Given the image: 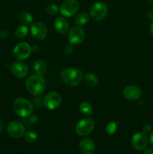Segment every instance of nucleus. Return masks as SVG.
<instances>
[{"instance_id": "f257e3e1", "label": "nucleus", "mask_w": 153, "mask_h": 154, "mask_svg": "<svg viewBox=\"0 0 153 154\" xmlns=\"http://www.w3.org/2000/svg\"><path fill=\"white\" fill-rule=\"evenodd\" d=\"M26 89L31 94L34 96H39L44 92L46 89V81L41 75H32L27 79Z\"/></svg>"}, {"instance_id": "f03ea898", "label": "nucleus", "mask_w": 153, "mask_h": 154, "mask_svg": "<svg viewBox=\"0 0 153 154\" xmlns=\"http://www.w3.org/2000/svg\"><path fill=\"white\" fill-rule=\"evenodd\" d=\"M62 81L67 85L70 87H76L79 85L83 78V74L80 69L74 68H68L61 72Z\"/></svg>"}, {"instance_id": "7ed1b4c3", "label": "nucleus", "mask_w": 153, "mask_h": 154, "mask_svg": "<svg viewBox=\"0 0 153 154\" xmlns=\"http://www.w3.org/2000/svg\"><path fill=\"white\" fill-rule=\"evenodd\" d=\"M14 111L21 117H26L33 112V105L31 102L24 98H18L14 102Z\"/></svg>"}, {"instance_id": "20e7f679", "label": "nucleus", "mask_w": 153, "mask_h": 154, "mask_svg": "<svg viewBox=\"0 0 153 154\" xmlns=\"http://www.w3.org/2000/svg\"><path fill=\"white\" fill-rule=\"evenodd\" d=\"M94 128V120L92 118H84L80 120L76 125V134L80 136H86L92 133Z\"/></svg>"}, {"instance_id": "39448f33", "label": "nucleus", "mask_w": 153, "mask_h": 154, "mask_svg": "<svg viewBox=\"0 0 153 154\" xmlns=\"http://www.w3.org/2000/svg\"><path fill=\"white\" fill-rule=\"evenodd\" d=\"M108 13V8L105 3L98 2L92 5L90 8V17L95 20L104 19Z\"/></svg>"}, {"instance_id": "423d86ee", "label": "nucleus", "mask_w": 153, "mask_h": 154, "mask_svg": "<svg viewBox=\"0 0 153 154\" xmlns=\"http://www.w3.org/2000/svg\"><path fill=\"white\" fill-rule=\"evenodd\" d=\"M79 9V4L76 0H65L60 7L62 15L66 17H70L76 14Z\"/></svg>"}, {"instance_id": "0eeeda50", "label": "nucleus", "mask_w": 153, "mask_h": 154, "mask_svg": "<svg viewBox=\"0 0 153 154\" xmlns=\"http://www.w3.org/2000/svg\"><path fill=\"white\" fill-rule=\"evenodd\" d=\"M31 35L34 39L38 41H42L46 38L47 34L46 26L42 22L32 23L30 26Z\"/></svg>"}, {"instance_id": "6e6552de", "label": "nucleus", "mask_w": 153, "mask_h": 154, "mask_svg": "<svg viewBox=\"0 0 153 154\" xmlns=\"http://www.w3.org/2000/svg\"><path fill=\"white\" fill-rule=\"evenodd\" d=\"M32 52V48L28 43L22 42L15 46L13 50V54L16 59L23 60L28 58Z\"/></svg>"}, {"instance_id": "1a4fd4ad", "label": "nucleus", "mask_w": 153, "mask_h": 154, "mask_svg": "<svg viewBox=\"0 0 153 154\" xmlns=\"http://www.w3.org/2000/svg\"><path fill=\"white\" fill-rule=\"evenodd\" d=\"M62 102V97L57 92H50L44 98V106L49 110H55L59 107Z\"/></svg>"}, {"instance_id": "9d476101", "label": "nucleus", "mask_w": 153, "mask_h": 154, "mask_svg": "<svg viewBox=\"0 0 153 154\" xmlns=\"http://www.w3.org/2000/svg\"><path fill=\"white\" fill-rule=\"evenodd\" d=\"M8 133L14 138H20L26 133L25 127L22 123L16 120L11 121L7 128Z\"/></svg>"}, {"instance_id": "9b49d317", "label": "nucleus", "mask_w": 153, "mask_h": 154, "mask_svg": "<svg viewBox=\"0 0 153 154\" xmlns=\"http://www.w3.org/2000/svg\"><path fill=\"white\" fill-rule=\"evenodd\" d=\"M85 39V32L80 26H74L68 32V40L71 45H79Z\"/></svg>"}, {"instance_id": "f8f14e48", "label": "nucleus", "mask_w": 153, "mask_h": 154, "mask_svg": "<svg viewBox=\"0 0 153 154\" xmlns=\"http://www.w3.org/2000/svg\"><path fill=\"white\" fill-rule=\"evenodd\" d=\"M131 144L134 148L138 151H142L146 147L148 144V138L145 132H139L133 135Z\"/></svg>"}, {"instance_id": "ddd939ff", "label": "nucleus", "mask_w": 153, "mask_h": 154, "mask_svg": "<svg viewBox=\"0 0 153 154\" xmlns=\"http://www.w3.org/2000/svg\"><path fill=\"white\" fill-rule=\"evenodd\" d=\"M10 71L14 76L16 77V78L21 79V78H25L28 74V67L23 62H15L12 64Z\"/></svg>"}, {"instance_id": "4468645a", "label": "nucleus", "mask_w": 153, "mask_h": 154, "mask_svg": "<svg viewBox=\"0 0 153 154\" xmlns=\"http://www.w3.org/2000/svg\"><path fill=\"white\" fill-rule=\"evenodd\" d=\"M123 96L130 101L138 100L142 96V91L136 86H127L123 90Z\"/></svg>"}, {"instance_id": "2eb2a0df", "label": "nucleus", "mask_w": 153, "mask_h": 154, "mask_svg": "<svg viewBox=\"0 0 153 154\" xmlns=\"http://www.w3.org/2000/svg\"><path fill=\"white\" fill-rule=\"evenodd\" d=\"M79 149L82 154H92L95 150V144L90 138H82L79 143Z\"/></svg>"}, {"instance_id": "dca6fc26", "label": "nucleus", "mask_w": 153, "mask_h": 154, "mask_svg": "<svg viewBox=\"0 0 153 154\" xmlns=\"http://www.w3.org/2000/svg\"><path fill=\"white\" fill-rule=\"evenodd\" d=\"M53 26L56 31L61 35H64L65 33H67L69 29L68 22L67 21V20L63 17H57L54 20Z\"/></svg>"}, {"instance_id": "f3484780", "label": "nucleus", "mask_w": 153, "mask_h": 154, "mask_svg": "<svg viewBox=\"0 0 153 154\" xmlns=\"http://www.w3.org/2000/svg\"><path fill=\"white\" fill-rule=\"evenodd\" d=\"M84 81H85L86 84L88 87H94L95 86L98 85V78L97 77V75H95L94 74L91 73V72H87L85 75H84Z\"/></svg>"}, {"instance_id": "a211bd4d", "label": "nucleus", "mask_w": 153, "mask_h": 154, "mask_svg": "<svg viewBox=\"0 0 153 154\" xmlns=\"http://www.w3.org/2000/svg\"><path fill=\"white\" fill-rule=\"evenodd\" d=\"M47 66L45 61L42 60H38L34 63V69L35 71L36 74L38 75H43L46 71Z\"/></svg>"}, {"instance_id": "6ab92c4d", "label": "nucleus", "mask_w": 153, "mask_h": 154, "mask_svg": "<svg viewBox=\"0 0 153 154\" xmlns=\"http://www.w3.org/2000/svg\"><path fill=\"white\" fill-rule=\"evenodd\" d=\"M80 111L81 114L86 116H91L93 114V109L92 105L88 102H82L80 105Z\"/></svg>"}, {"instance_id": "aec40b11", "label": "nucleus", "mask_w": 153, "mask_h": 154, "mask_svg": "<svg viewBox=\"0 0 153 154\" xmlns=\"http://www.w3.org/2000/svg\"><path fill=\"white\" fill-rule=\"evenodd\" d=\"M89 20V15L87 13H80L75 17V23L79 26H83L86 24Z\"/></svg>"}, {"instance_id": "412c9836", "label": "nucleus", "mask_w": 153, "mask_h": 154, "mask_svg": "<svg viewBox=\"0 0 153 154\" xmlns=\"http://www.w3.org/2000/svg\"><path fill=\"white\" fill-rule=\"evenodd\" d=\"M28 29L26 26L21 25L18 26L15 30V36L17 38H23L28 34Z\"/></svg>"}, {"instance_id": "4be33fe9", "label": "nucleus", "mask_w": 153, "mask_h": 154, "mask_svg": "<svg viewBox=\"0 0 153 154\" xmlns=\"http://www.w3.org/2000/svg\"><path fill=\"white\" fill-rule=\"evenodd\" d=\"M20 19L21 22L22 23L26 24V25L31 24L33 22L32 16L28 12H22V13H21L20 16Z\"/></svg>"}, {"instance_id": "5701e85b", "label": "nucleus", "mask_w": 153, "mask_h": 154, "mask_svg": "<svg viewBox=\"0 0 153 154\" xmlns=\"http://www.w3.org/2000/svg\"><path fill=\"white\" fill-rule=\"evenodd\" d=\"M25 139L27 142L29 143H34V141H37L38 139V135L37 134L34 132H32V131H29V132H26L25 135Z\"/></svg>"}, {"instance_id": "b1692460", "label": "nucleus", "mask_w": 153, "mask_h": 154, "mask_svg": "<svg viewBox=\"0 0 153 154\" xmlns=\"http://www.w3.org/2000/svg\"><path fill=\"white\" fill-rule=\"evenodd\" d=\"M46 12L50 15H56L58 12V6L55 4H50L46 6Z\"/></svg>"}, {"instance_id": "393cba45", "label": "nucleus", "mask_w": 153, "mask_h": 154, "mask_svg": "<svg viewBox=\"0 0 153 154\" xmlns=\"http://www.w3.org/2000/svg\"><path fill=\"white\" fill-rule=\"evenodd\" d=\"M117 129V123L116 122H111L109 124L106 126V132H107L109 135H112L116 132Z\"/></svg>"}, {"instance_id": "a878e982", "label": "nucleus", "mask_w": 153, "mask_h": 154, "mask_svg": "<svg viewBox=\"0 0 153 154\" xmlns=\"http://www.w3.org/2000/svg\"><path fill=\"white\" fill-rule=\"evenodd\" d=\"M74 52V48L72 45H67L64 48V53L65 55H70Z\"/></svg>"}, {"instance_id": "bb28decb", "label": "nucleus", "mask_w": 153, "mask_h": 154, "mask_svg": "<svg viewBox=\"0 0 153 154\" xmlns=\"http://www.w3.org/2000/svg\"><path fill=\"white\" fill-rule=\"evenodd\" d=\"M8 36V33L7 31L5 30H2L0 31V38L4 40V39H6Z\"/></svg>"}, {"instance_id": "cd10ccee", "label": "nucleus", "mask_w": 153, "mask_h": 154, "mask_svg": "<svg viewBox=\"0 0 153 154\" xmlns=\"http://www.w3.org/2000/svg\"><path fill=\"white\" fill-rule=\"evenodd\" d=\"M151 130H152V126L150 124H146L144 125V126L142 127V131H143V132H145L146 134L149 132Z\"/></svg>"}, {"instance_id": "c85d7f7f", "label": "nucleus", "mask_w": 153, "mask_h": 154, "mask_svg": "<svg viewBox=\"0 0 153 154\" xmlns=\"http://www.w3.org/2000/svg\"><path fill=\"white\" fill-rule=\"evenodd\" d=\"M143 154H153V148H148L144 151Z\"/></svg>"}, {"instance_id": "c756f323", "label": "nucleus", "mask_w": 153, "mask_h": 154, "mask_svg": "<svg viewBox=\"0 0 153 154\" xmlns=\"http://www.w3.org/2000/svg\"><path fill=\"white\" fill-rule=\"evenodd\" d=\"M149 143L151 144V145L153 146V131L149 135Z\"/></svg>"}, {"instance_id": "7c9ffc66", "label": "nucleus", "mask_w": 153, "mask_h": 154, "mask_svg": "<svg viewBox=\"0 0 153 154\" xmlns=\"http://www.w3.org/2000/svg\"><path fill=\"white\" fill-rule=\"evenodd\" d=\"M148 18H149V19L153 20V10H151V11H148Z\"/></svg>"}, {"instance_id": "2f4dec72", "label": "nucleus", "mask_w": 153, "mask_h": 154, "mask_svg": "<svg viewBox=\"0 0 153 154\" xmlns=\"http://www.w3.org/2000/svg\"><path fill=\"white\" fill-rule=\"evenodd\" d=\"M3 129H4V124H3V122L0 120V133L2 132Z\"/></svg>"}, {"instance_id": "473e14b6", "label": "nucleus", "mask_w": 153, "mask_h": 154, "mask_svg": "<svg viewBox=\"0 0 153 154\" xmlns=\"http://www.w3.org/2000/svg\"><path fill=\"white\" fill-rule=\"evenodd\" d=\"M38 48H37V46H33V48H32V51H33V52L34 53H37L38 51Z\"/></svg>"}, {"instance_id": "72a5a7b5", "label": "nucleus", "mask_w": 153, "mask_h": 154, "mask_svg": "<svg viewBox=\"0 0 153 154\" xmlns=\"http://www.w3.org/2000/svg\"><path fill=\"white\" fill-rule=\"evenodd\" d=\"M150 32H151V34L153 35V21L151 23V25H150Z\"/></svg>"}]
</instances>
